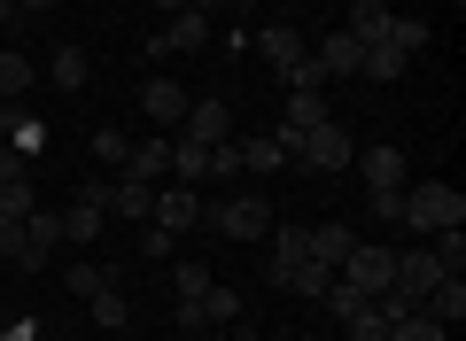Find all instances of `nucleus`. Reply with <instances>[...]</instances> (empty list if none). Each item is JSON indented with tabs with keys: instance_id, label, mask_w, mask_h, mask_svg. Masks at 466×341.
<instances>
[{
	"instance_id": "nucleus-1",
	"label": "nucleus",
	"mask_w": 466,
	"mask_h": 341,
	"mask_svg": "<svg viewBox=\"0 0 466 341\" xmlns=\"http://www.w3.org/2000/svg\"><path fill=\"white\" fill-rule=\"evenodd\" d=\"M397 226H404V233H451V226H466V195H459L451 179H404Z\"/></svg>"
},
{
	"instance_id": "nucleus-2",
	"label": "nucleus",
	"mask_w": 466,
	"mask_h": 341,
	"mask_svg": "<svg viewBox=\"0 0 466 341\" xmlns=\"http://www.w3.org/2000/svg\"><path fill=\"white\" fill-rule=\"evenodd\" d=\"M350 171L373 186V217L381 226H397V195H404V179H412V163H404V147L397 140H381V147H358L350 155Z\"/></svg>"
},
{
	"instance_id": "nucleus-3",
	"label": "nucleus",
	"mask_w": 466,
	"mask_h": 341,
	"mask_svg": "<svg viewBox=\"0 0 466 341\" xmlns=\"http://www.w3.org/2000/svg\"><path fill=\"white\" fill-rule=\"evenodd\" d=\"M350 155H358V140L327 116V125H311L296 147H288V171H327V179H334V171H350Z\"/></svg>"
},
{
	"instance_id": "nucleus-4",
	"label": "nucleus",
	"mask_w": 466,
	"mask_h": 341,
	"mask_svg": "<svg viewBox=\"0 0 466 341\" xmlns=\"http://www.w3.org/2000/svg\"><path fill=\"white\" fill-rule=\"evenodd\" d=\"M55 248H63V210H32L16 226V241H8V256H0V264H16V272H47Z\"/></svg>"
},
{
	"instance_id": "nucleus-5",
	"label": "nucleus",
	"mask_w": 466,
	"mask_h": 341,
	"mask_svg": "<svg viewBox=\"0 0 466 341\" xmlns=\"http://www.w3.org/2000/svg\"><path fill=\"white\" fill-rule=\"evenodd\" d=\"M101 226H109V179H78V195H70V210H63V241H101Z\"/></svg>"
},
{
	"instance_id": "nucleus-6",
	"label": "nucleus",
	"mask_w": 466,
	"mask_h": 341,
	"mask_svg": "<svg viewBox=\"0 0 466 341\" xmlns=\"http://www.w3.org/2000/svg\"><path fill=\"white\" fill-rule=\"evenodd\" d=\"M210 233H226V241H265L272 233V202L265 195H226L210 210Z\"/></svg>"
},
{
	"instance_id": "nucleus-7",
	"label": "nucleus",
	"mask_w": 466,
	"mask_h": 341,
	"mask_svg": "<svg viewBox=\"0 0 466 341\" xmlns=\"http://www.w3.org/2000/svg\"><path fill=\"white\" fill-rule=\"evenodd\" d=\"M334 272H342L350 287H366V295H381L389 279H397V248H389V241H350V256L334 264Z\"/></svg>"
},
{
	"instance_id": "nucleus-8",
	"label": "nucleus",
	"mask_w": 466,
	"mask_h": 341,
	"mask_svg": "<svg viewBox=\"0 0 466 341\" xmlns=\"http://www.w3.org/2000/svg\"><path fill=\"white\" fill-rule=\"evenodd\" d=\"M195 47H210V16L202 8H179V16H164L156 39H140V55H195Z\"/></svg>"
},
{
	"instance_id": "nucleus-9",
	"label": "nucleus",
	"mask_w": 466,
	"mask_h": 341,
	"mask_svg": "<svg viewBox=\"0 0 466 341\" xmlns=\"http://www.w3.org/2000/svg\"><path fill=\"white\" fill-rule=\"evenodd\" d=\"M148 226H164V233H187V226H202V186H156V217Z\"/></svg>"
},
{
	"instance_id": "nucleus-10",
	"label": "nucleus",
	"mask_w": 466,
	"mask_h": 341,
	"mask_svg": "<svg viewBox=\"0 0 466 341\" xmlns=\"http://www.w3.org/2000/svg\"><path fill=\"white\" fill-rule=\"evenodd\" d=\"M443 264H435V248H397V279H389V287H397V295H412V303H420V295H428V287H443Z\"/></svg>"
},
{
	"instance_id": "nucleus-11",
	"label": "nucleus",
	"mask_w": 466,
	"mask_h": 341,
	"mask_svg": "<svg viewBox=\"0 0 466 341\" xmlns=\"http://www.w3.org/2000/svg\"><path fill=\"white\" fill-rule=\"evenodd\" d=\"M187 101H195V94H187L179 78H148V85H140V116H148V125H164V132L187 116Z\"/></svg>"
},
{
	"instance_id": "nucleus-12",
	"label": "nucleus",
	"mask_w": 466,
	"mask_h": 341,
	"mask_svg": "<svg viewBox=\"0 0 466 341\" xmlns=\"http://www.w3.org/2000/svg\"><path fill=\"white\" fill-rule=\"evenodd\" d=\"M311 63L327 70V85H334V78H358V63H366V39H350V32H327V39L311 47Z\"/></svg>"
},
{
	"instance_id": "nucleus-13",
	"label": "nucleus",
	"mask_w": 466,
	"mask_h": 341,
	"mask_svg": "<svg viewBox=\"0 0 466 341\" xmlns=\"http://www.w3.org/2000/svg\"><path fill=\"white\" fill-rule=\"evenodd\" d=\"M179 132H187V140H202V147H218V140H233V109H226V101H187Z\"/></svg>"
},
{
	"instance_id": "nucleus-14",
	"label": "nucleus",
	"mask_w": 466,
	"mask_h": 341,
	"mask_svg": "<svg viewBox=\"0 0 466 341\" xmlns=\"http://www.w3.org/2000/svg\"><path fill=\"white\" fill-rule=\"evenodd\" d=\"M109 217H125V226H148V217H156V186L116 171V179H109Z\"/></svg>"
},
{
	"instance_id": "nucleus-15",
	"label": "nucleus",
	"mask_w": 466,
	"mask_h": 341,
	"mask_svg": "<svg viewBox=\"0 0 466 341\" xmlns=\"http://www.w3.org/2000/svg\"><path fill=\"white\" fill-rule=\"evenodd\" d=\"M420 318H435V326L451 334V326L466 318V279H443V287H428V295H420Z\"/></svg>"
},
{
	"instance_id": "nucleus-16",
	"label": "nucleus",
	"mask_w": 466,
	"mask_h": 341,
	"mask_svg": "<svg viewBox=\"0 0 466 341\" xmlns=\"http://www.w3.org/2000/svg\"><path fill=\"white\" fill-rule=\"evenodd\" d=\"M116 171H125V179H171V140H140L133 147V155H125V163H116Z\"/></svg>"
},
{
	"instance_id": "nucleus-17",
	"label": "nucleus",
	"mask_w": 466,
	"mask_h": 341,
	"mask_svg": "<svg viewBox=\"0 0 466 341\" xmlns=\"http://www.w3.org/2000/svg\"><path fill=\"white\" fill-rule=\"evenodd\" d=\"M350 39H366V47H381L389 39V0H350V24H342Z\"/></svg>"
},
{
	"instance_id": "nucleus-18",
	"label": "nucleus",
	"mask_w": 466,
	"mask_h": 341,
	"mask_svg": "<svg viewBox=\"0 0 466 341\" xmlns=\"http://www.w3.org/2000/svg\"><path fill=\"white\" fill-rule=\"evenodd\" d=\"M171 179H179V186H202V179H210V147L179 132V140H171Z\"/></svg>"
},
{
	"instance_id": "nucleus-19",
	"label": "nucleus",
	"mask_w": 466,
	"mask_h": 341,
	"mask_svg": "<svg viewBox=\"0 0 466 341\" xmlns=\"http://www.w3.org/2000/svg\"><path fill=\"white\" fill-rule=\"evenodd\" d=\"M257 47H265V63H272V70H288V63H303V55H311L296 24H265V39H257Z\"/></svg>"
},
{
	"instance_id": "nucleus-20",
	"label": "nucleus",
	"mask_w": 466,
	"mask_h": 341,
	"mask_svg": "<svg viewBox=\"0 0 466 341\" xmlns=\"http://www.w3.org/2000/svg\"><path fill=\"white\" fill-rule=\"evenodd\" d=\"M319 303H327V318L342 326V318H358V310H373V295H366V287H350V279L334 272V279H327V295H319Z\"/></svg>"
},
{
	"instance_id": "nucleus-21",
	"label": "nucleus",
	"mask_w": 466,
	"mask_h": 341,
	"mask_svg": "<svg viewBox=\"0 0 466 341\" xmlns=\"http://www.w3.org/2000/svg\"><path fill=\"white\" fill-rule=\"evenodd\" d=\"M241 171H288V147L272 140V132H249V140H241Z\"/></svg>"
},
{
	"instance_id": "nucleus-22",
	"label": "nucleus",
	"mask_w": 466,
	"mask_h": 341,
	"mask_svg": "<svg viewBox=\"0 0 466 341\" xmlns=\"http://www.w3.org/2000/svg\"><path fill=\"white\" fill-rule=\"evenodd\" d=\"M24 94H32V63H24L16 47H0V101H8V109H16Z\"/></svg>"
},
{
	"instance_id": "nucleus-23",
	"label": "nucleus",
	"mask_w": 466,
	"mask_h": 341,
	"mask_svg": "<svg viewBox=\"0 0 466 341\" xmlns=\"http://www.w3.org/2000/svg\"><path fill=\"white\" fill-rule=\"evenodd\" d=\"M350 241H358L350 226H311V264H327V272H334V264L350 256Z\"/></svg>"
},
{
	"instance_id": "nucleus-24",
	"label": "nucleus",
	"mask_w": 466,
	"mask_h": 341,
	"mask_svg": "<svg viewBox=\"0 0 466 341\" xmlns=\"http://www.w3.org/2000/svg\"><path fill=\"white\" fill-rule=\"evenodd\" d=\"M47 78H55V85H70V94H78V85L94 78V63H86V47H55V63H47Z\"/></svg>"
},
{
	"instance_id": "nucleus-25",
	"label": "nucleus",
	"mask_w": 466,
	"mask_h": 341,
	"mask_svg": "<svg viewBox=\"0 0 466 341\" xmlns=\"http://www.w3.org/2000/svg\"><path fill=\"white\" fill-rule=\"evenodd\" d=\"M109 287H116L109 264H70V295H78V303H94V295H109Z\"/></svg>"
},
{
	"instance_id": "nucleus-26",
	"label": "nucleus",
	"mask_w": 466,
	"mask_h": 341,
	"mask_svg": "<svg viewBox=\"0 0 466 341\" xmlns=\"http://www.w3.org/2000/svg\"><path fill=\"white\" fill-rule=\"evenodd\" d=\"M0 132H8V147H16V155H39V147H47V125H32L24 109H8V125H0Z\"/></svg>"
},
{
	"instance_id": "nucleus-27",
	"label": "nucleus",
	"mask_w": 466,
	"mask_h": 341,
	"mask_svg": "<svg viewBox=\"0 0 466 341\" xmlns=\"http://www.w3.org/2000/svg\"><path fill=\"white\" fill-rule=\"evenodd\" d=\"M404 63H412V55H397V47H366V63H358V78L389 85V78H404Z\"/></svg>"
},
{
	"instance_id": "nucleus-28",
	"label": "nucleus",
	"mask_w": 466,
	"mask_h": 341,
	"mask_svg": "<svg viewBox=\"0 0 466 341\" xmlns=\"http://www.w3.org/2000/svg\"><path fill=\"white\" fill-rule=\"evenodd\" d=\"M311 256V226H272V264H303Z\"/></svg>"
},
{
	"instance_id": "nucleus-29",
	"label": "nucleus",
	"mask_w": 466,
	"mask_h": 341,
	"mask_svg": "<svg viewBox=\"0 0 466 341\" xmlns=\"http://www.w3.org/2000/svg\"><path fill=\"white\" fill-rule=\"evenodd\" d=\"M195 318H202V326H233V318H241V295H226V287L195 295Z\"/></svg>"
},
{
	"instance_id": "nucleus-30",
	"label": "nucleus",
	"mask_w": 466,
	"mask_h": 341,
	"mask_svg": "<svg viewBox=\"0 0 466 341\" xmlns=\"http://www.w3.org/2000/svg\"><path fill=\"white\" fill-rule=\"evenodd\" d=\"M428 248H435V264H443L451 279H466V233L451 226V233H428Z\"/></svg>"
},
{
	"instance_id": "nucleus-31",
	"label": "nucleus",
	"mask_w": 466,
	"mask_h": 341,
	"mask_svg": "<svg viewBox=\"0 0 466 341\" xmlns=\"http://www.w3.org/2000/svg\"><path fill=\"white\" fill-rule=\"evenodd\" d=\"M32 210H39V195H32V171H24V179H8V186H0V217H16V226H24Z\"/></svg>"
},
{
	"instance_id": "nucleus-32",
	"label": "nucleus",
	"mask_w": 466,
	"mask_h": 341,
	"mask_svg": "<svg viewBox=\"0 0 466 341\" xmlns=\"http://www.w3.org/2000/svg\"><path fill=\"white\" fill-rule=\"evenodd\" d=\"M94 326H101V334H125V326H133V303H125V295H94Z\"/></svg>"
},
{
	"instance_id": "nucleus-33",
	"label": "nucleus",
	"mask_w": 466,
	"mask_h": 341,
	"mask_svg": "<svg viewBox=\"0 0 466 341\" xmlns=\"http://www.w3.org/2000/svg\"><path fill=\"white\" fill-rule=\"evenodd\" d=\"M381 47H397V55H420V47H428V24H420V16H389V39H381Z\"/></svg>"
},
{
	"instance_id": "nucleus-34",
	"label": "nucleus",
	"mask_w": 466,
	"mask_h": 341,
	"mask_svg": "<svg viewBox=\"0 0 466 341\" xmlns=\"http://www.w3.org/2000/svg\"><path fill=\"white\" fill-rule=\"evenodd\" d=\"M280 78H288V94H327V70H319L311 55H303V63H288Z\"/></svg>"
},
{
	"instance_id": "nucleus-35",
	"label": "nucleus",
	"mask_w": 466,
	"mask_h": 341,
	"mask_svg": "<svg viewBox=\"0 0 466 341\" xmlns=\"http://www.w3.org/2000/svg\"><path fill=\"white\" fill-rule=\"evenodd\" d=\"M342 341H389V318L381 310H358V318H342Z\"/></svg>"
},
{
	"instance_id": "nucleus-36",
	"label": "nucleus",
	"mask_w": 466,
	"mask_h": 341,
	"mask_svg": "<svg viewBox=\"0 0 466 341\" xmlns=\"http://www.w3.org/2000/svg\"><path fill=\"white\" fill-rule=\"evenodd\" d=\"M389 341H451V334H443L435 318H420V310H412V318H397V326H389Z\"/></svg>"
},
{
	"instance_id": "nucleus-37",
	"label": "nucleus",
	"mask_w": 466,
	"mask_h": 341,
	"mask_svg": "<svg viewBox=\"0 0 466 341\" xmlns=\"http://www.w3.org/2000/svg\"><path fill=\"white\" fill-rule=\"evenodd\" d=\"M171 287H179V303H195V295H210L218 279L202 272V264H179V272H171Z\"/></svg>"
},
{
	"instance_id": "nucleus-38",
	"label": "nucleus",
	"mask_w": 466,
	"mask_h": 341,
	"mask_svg": "<svg viewBox=\"0 0 466 341\" xmlns=\"http://www.w3.org/2000/svg\"><path fill=\"white\" fill-rule=\"evenodd\" d=\"M125 155H133V140H125V132H94V163H109V171H116V163H125Z\"/></svg>"
},
{
	"instance_id": "nucleus-39",
	"label": "nucleus",
	"mask_w": 466,
	"mask_h": 341,
	"mask_svg": "<svg viewBox=\"0 0 466 341\" xmlns=\"http://www.w3.org/2000/svg\"><path fill=\"white\" fill-rule=\"evenodd\" d=\"M133 241H140V256H171V233L164 226H133Z\"/></svg>"
},
{
	"instance_id": "nucleus-40",
	"label": "nucleus",
	"mask_w": 466,
	"mask_h": 341,
	"mask_svg": "<svg viewBox=\"0 0 466 341\" xmlns=\"http://www.w3.org/2000/svg\"><path fill=\"white\" fill-rule=\"evenodd\" d=\"M8 179H24V155H16L8 140H0V186H8Z\"/></svg>"
},
{
	"instance_id": "nucleus-41",
	"label": "nucleus",
	"mask_w": 466,
	"mask_h": 341,
	"mask_svg": "<svg viewBox=\"0 0 466 341\" xmlns=\"http://www.w3.org/2000/svg\"><path fill=\"white\" fill-rule=\"evenodd\" d=\"M148 8L156 16H179V8H195V0H148Z\"/></svg>"
},
{
	"instance_id": "nucleus-42",
	"label": "nucleus",
	"mask_w": 466,
	"mask_h": 341,
	"mask_svg": "<svg viewBox=\"0 0 466 341\" xmlns=\"http://www.w3.org/2000/svg\"><path fill=\"white\" fill-rule=\"evenodd\" d=\"M0 341H39V326H8V334H0Z\"/></svg>"
},
{
	"instance_id": "nucleus-43",
	"label": "nucleus",
	"mask_w": 466,
	"mask_h": 341,
	"mask_svg": "<svg viewBox=\"0 0 466 341\" xmlns=\"http://www.w3.org/2000/svg\"><path fill=\"white\" fill-rule=\"evenodd\" d=\"M8 24H16V0H0V32H8Z\"/></svg>"
},
{
	"instance_id": "nucleus-44",
	"label": "nucleus",
	"mask_w": 466,
	"mask_h": 341,
	"mask_svg": "<svg viewBox=\"0 0 466 341\" xmlns=\"http://www.w3.org/2000/svg\"><path fill=\"white\" fill-rule=\"evenodd\" d=\"M195 8H202V16H218V8H226V0H195Z\"/></svg>"
},
{
	"instance_id": "nucleus-45",
	"label": "nucleus",
	"mask_w": 466,
	"mask_h": 341,
	"mask_svg": "<svg viewBox=\"0 0 466 341\" xmlns=\"http://www.w3.org/2000/svg\"><path fill=\"white\" fill-rule=\"evenodd\" d=\"M226 8H257V0H226Z\"/></svg>"
},
{
	"instance_id": "nucleus-46",
	"label": "nucleus",
	"mask_w": 466,
	"mask_h": 341,
	"mask_svg": "<svg viewBox=\"0 0 466 341\" xmlns=\"http://www.w3.org/2000/svg\"><path fill=\"white\" fill-rule=\"evenodd\" d=\"M0 125H8V101H0Z\"/></svg>"
},
{
	"instance_id": "nucleus-47",
	"label": "nucleus",
	"mask_w": 466,
	"mask_h": 341,
	"mask_svg": "<svg viewBox=\"0 0 466 341\" xmlns=\"http://www.w3.org/2000/svg\"><path fill=\"white\" fill-rule=\"evenodd\" d=\"M249 341H257V334H249Z\"/></svg>"
}]
</instances>
